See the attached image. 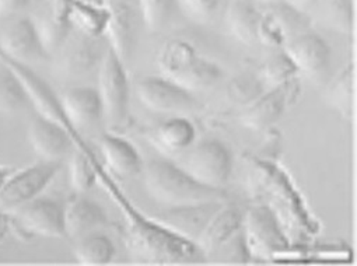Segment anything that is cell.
I'll return each instance as SVG.
<instances>
[{"label": "cell", "instance_id": "cell-1", "mask_svg": "<svg viewBox=\"0 0 357 266\" xmlns=\"http://www.w3.org/2000/svg\"><path fill=\"white\" fill-rule=\"evenodd\" d=\"M98 179L102 181L123 214L126 223L125 244L135 262L147 265H190L205 259L204 252L195 242L174 234L151 216H146L135 209L111 178L100 172V165Z\"/></svg>", "mask_w": 357, "mask_h": 266}, {"label": "cell", "instance_id": "cell-2", "mask_svg": "<svg viewBox=\"0 0 357 266\" xmlns=\"http://www.w3.org/2000/svg\"><path fill=\"white\" fill-rule=\"evenodd\" d=\"M142 171L147 193L164 207L226 200L225 189L197 182L174 161L151 160Z\"/></svg>", "mask_w": 357, "mask_h": 266}, {"label": "cell", "instance_id": "cell-3", "mask_svg": "<svg viewBox=\"0 0 357 266\" xmlns=\"http://www.w3.org/2000/svg\"><path fill=\"white\" fill-rule=\"evenodd\" d=\"M161 76L175 82L188 91H205L215 87L223 76L222 68L198 54L184 38H171L157 54Z\"/></svg>", "mask_w": 357, "mask_h": 266}, {"label": "cell", "instance_id": "cell-4", "mask_svg": "<svg viewBox=\"0 0 357 266\" xmlns=\"http://www.w3.org/2000/svg\"><path fill=\"white\" fill-rule=\"evenodd\" d=\"M174 163L197 182L219 189H223L233 171V156L229 147L215 139L190 146L175 156Z\"/></svg>", "mask_w": 357, "mask_h": 266}, {"label": "cell", "instance_id": "cell-5", "mask_svg": "<svg viewBox=\"0 0 357 266\" xmlns=\"http://www.w3.org/2000/svg\"><path fill=\"white\" fill-rule=\"evenodd\" d=\"M102 119L112 131L121 129L129 114V82L125 64L108 47L98 66V89Z\"/></svg>", "mask_w": 357, "mask_h": 266}, {"label": "cell", "instance_id": "cell-6", "mask_svg": "<svg viewBox=\"0 0 357 266\" xmlns=\"http://www.w3.org/2000/svg\"><path fill=\"white\" fill-rule=\"evenodd\" d=\"M9 217L10 230L23 239L34 237L66 238L63 205L55 199L37 196L9 210Z\"/></svg>", "mask_w": 357, "mask_h": 266}, {"label": "cell", "instance_id": "cell-7", "mask_svg": "<svg viewBox=\"0 0 357 266\" xmlns=\"http://www.w3.org/2000/svg\"><path fill=\"white\" fill-rule=\"evenodd\" d=\"M241 231L251 258L273 259L289 246L278 217L265 205L252 206L243 214Z\"/></svg>", "mask_w": 357, "mask_h": 266}, {"label": "cell", "instance_id": "cell-8", "mask_svg": "<svg viewBox=\"0 0 357 266\" xmlns=\"http://www.w3.org/2000/svg\"><path fill=\"white\" fill-rule=\"evenodd\" d=\"M61 171V163L41 160L15 174H10L0 189V209L9 212L37 196L50 186Z\"/></svg>", "mask_w": 357, "mask_h": 266}, {"label": "cell", "instance_id": "cell-9", "mask_svg": "<svg viewBox=\"0 0 357 266\" xmlns=\"http://www.w3.org/2000/svg\"><path fill=\"white\" fill-rule=\"evenodd\" d=\"M108 12L105 37L109 48L126 64L137 47L140 10L137 0H104Z\"/></svg>", "mask_w": 357, "mask_h": 266}, {"label": "cell", "instance_id": "cell-10", "mask_svg": "<svg viewBox=\"0 0 357 266\" xmlns=\"http://www.w3.org/2000/svg\"><path fill=\"white\" fill-rule=\"evenodd\" d=\"M310 30V17L286 2L265 5L258 24V43L283 50L293 38Z\"/></svg>", "mask_w": 357, "mask_h": 266}, {"label": "cell", "instance_id": "cell-11", "mask_svg": "<svg viewBox=\"0 0 357 266\" xmlns=\"http://www.w3.org/2000/svg\"><path fill=\"white\" fill-rule=\"evenodd\" d=\"M136 93L140 103L158 114L184 115L197 108L192 93L164 76H147L137 82Z\"/></svg>", "mask_w": 357, "mask_h": 266}, {"label": "cell", "instance_id": "cell-12", "mask_svg": "<svg viewBox=\"0 0 357 266\" xmlns=\"http://www.w3.org/2000/svg\"><path fill=\"white\" fill-rule=\"evenodd\" d=\"M283 51L291 59L297 73L314 84L325 80L331 68V50L318 34L307 30L293 38Z\"/></svg>", "mask_w": 357, "mask_h": 266}, {"label": "cell", "instance_id": "cell-13", "mask_svg": "<svg viewBox=\"0 0 357 266\" xmlns=\"http://www.w3.org/2000/svg\"><path fill=\"white\" fill-rule=\"evenodd\" d=\"M0 62L8 65L22 80L26 93L29 96L30 104H33L36 107V110L38 111V115L45 117L48 119H52L58 124H61L62 126H65L66 129H69L75 136H77L79 133L70 126L61 98L54 93V90L30 68V65L26 64H20L16 62L13 59H10L9 57L3 55L0 52ZM77 139V138H76ZM79 140V139H77Z\"/></svg>", "mask_w": 357, "mask_h": 266}, {"label": "cell", "instance_id": "cell-14", "mask_svg": "<svg viewBox=\"0 0 357 266\" xmlns=\"http://www.w3.org/2000/svg\"><path fill=\"white\" fill-rule=\"evenodd\" d=\"M298 94L300 83L297 77L282 86L271 87L269 91L262 93L254 103L245 107L241 117L243 125L252 131L268 129L283 117L287 107L297 100Z\"/></svg>", "mask_w": 357, "mask_h": 266}, {"label": "cell", "instance_id": "cell-15", "mask_svg": "<svg viewBox=\"0 0 357 266\" xmlns=\"http://www.w3.org/2000/svg\"><path fill=\"white\" fill-rule=\"evenodd\" d=\"M0 52L26 65L41 62L48 57L36 23L29 17H15L0 29Z\"/></svg>", "mask_w": 357, "mask_h": 266}, {"label": "cell", "instance_id": "cell-16", "mask_svg": "<svg viewBox=\"0 0 357 266\" xmlns=\"http://www.w3.org/2000/svg\"><path fill=\"white\" fill-rule=\"evenodd\" d=\"M223 203L225 202H205L164 207V210L151 217L174 234L197 242L211 217Z\"/></svg>", "mask_w": 357, "mask_h": 266}, {"label": "cell", "instance_id": "cell-17", "mask_svg": "<svg viewBox=\"0 0 357 266\" xmlns=\"http://www.w3.org/2000/svg\"><path fill=\"white\" fill-rule=\"evenodd\" d=\"M108 47L104 48L102 37H93L72 30L59 48L61 68L69 76H83L100 66Z\"/></svg>", "mask_w": 357, "mask_h": 266}, {"label": "cell", "instance_id": "cell-18", "mask_svg": "<svg viewBox=\"0 0 357 266\" xmlns=\"http://www.w3.org/2000/svg\"><path fill=\"white\" fill-rule=\"evenodd\" d=\"M29 140L33 150L43 160L58 161L66 156L75 143L76 136L61 124L37 115L29 125Z\"/></svg>", "mask_w": 357, "mask_h": 266}, {"label": "cell", "instance_id": "cell-19", "mask_svg": "<svg viewBox=\"0 0 357 266\" xmlns=\"http://www.w3.org/2000/svg\"><path fill=\"white\" fill-rule=\"evenodd\" d=\"M63 221L66 238L79 239L104 228L108 216L98 202L76 193L63 205Z\"/></svg>", "mask_w": 357, "mask_h": 266}, {"label": "cell", "instance_id": "cell-20", "mask_svg": "<svg viewBox=\"0 0 357 266\" xmlns=\"http://www.w3.org/2000/svg\"><path fill=\"white\" fill-rule=\"evenodd\" d=\"M65 115L70 126L79 133L97 125L102 119V107L97 89L72 87L61 97Z\"/></svg>", "mask_w": 357, "mask_h": 266}, {"label": "cell", "instance_id": "cell-21", "mask_svg": "<svg viewBox=\"0 0 357 266\" xmlns=\"http://www.w3.org/2000/svg\"><path fill=\"white\" fill-rule=\"evenodd\" d=\"M243 226V213L231 205L223 203L208 221L197 245L205 256L215 255Z\"/></svg>", "mask_w": 357, "mask_h": 266}, {"label": "cell", "instance_id": "cell-22", "mask_svg": "<svg viewBox=\"0 0 357 266\" xmlns=\"http://www.w3.org/2000/svg\"><path fill=\"white\" fill-rule=\"evenodd\" d=\"M197 129L184 115H175L161 122L151 132L153 145L165 154L176 156L194 145Z\"/></svg>", "mask_w": 357, "mask_h": 266}, {"label": "cell", "instance_id": "cell-23", "mask_svg": "<svg viewBox=\"0 0 357 266\" xmlns=\"http://www.w3.org/2000/svg\"><path fill=\"white\" fill-rule=\"evenodd\" d=\"M101 153L107 167L121 178L133 177L143 170L137 150L126 139L116 135H104L101 139Z\"/></svg>", "mask_w": 357, "mask_h": 266}, {"label": "cell", "instance_id": "cell-24", "mask_svg": "<svg viewBox=\"0 0 357 266\" xmlns=\"http://www.w3.org/2000/svg\"><path fill=\"white\" fill-rule=\"evenodd\" d=\"M261 10L250 0H231L227 12L226 23L233 37L244 45L258 44V24Z\"/></svg>", "mask_w": 357, "mask_h": 266}, {"label": "cell", "instance_id": "cell-25", "mask_svg": "<svg viewBox=\"0 0 357 266\" xmlns=\"http://www.w3.org/2000/svg\"><path fill=\"white\" fill-rule=\"evenodd\" d=\"M66 20L72 30L93 37H104L108 23L105 6H97L82 0H66Z\"/></svg>", "mask_w": 357, "mask_h": 266}, {"label": "cell", "instance_id": "cell-26", "mask_svg": "<svg viewBox=\"0 0 357 266\" xmlns=\"http://www.w3.org/2000/svg\"><path fill=\"white\" fill-rule=\"evenodd\" d=\"M310 13H317L318 22L340 34H350L354 12L350 0H319Z\"/></svg>", "mask_w": 357, "mask_h": 266}, {"label": "cell", "instance_id": "cell-27", "mask_svg": "<svg viewBox=\"0 0 357 266\" xmlns=\"http://www.w3.org/2000/svg\"><path fill=\"white\" fill-rule=\"evenodd\" d=\"M75 255L80 265L102 266L114 259L115 245L109 237L96 231L79 238Z\"/></svg>", "mask_w": 357, "mask_h": 266}, {"label": "cell", "instance_id": "cell-28", "mask_svg": "<svg viewBox=\"0 0 357 266\" xmlns=\"http://www.w3.org/2000/svg\"><path fill=\"white\" fill-rule=\"evenodd\" d=\"M29 104V96L19 76L0 62V112L16 114Z\"/></svg>", "mask_w": 357, "mask_h": 266}, {"label": "cell", "instance_id": "cell-29", "mask_svg": "<svg viewBox=\"0 0 357 266\" xmlns=\"http://www.w3.org/2000/svg\"><path fill=\"white\" fill-rule=\"evenodd\" d=\"M69 182L77 193H84L98 181V164L86 149L76 150L69 163Z\"/></svg>", "mask_w": 357, "mask_h": 266}, {"label": "cell", "instance_id": "cell-30", "mask_svg": "<svg viewBox=\"0 0 357 266\" xmlns=\"http://www.w3.org/2000/svg\"><path fill=\"white\" fill-rule=\"evenodd\" d=\"M354 97V65H347L332 82L326 91V101L343 115H350Z\"/></svg>", "mask_w": 357, "mask_h": 266}, {"label": "cell", "instance_id": "cell-31", "mask_svg": "<svg viewBox=\"0 0 357 266\" xmlns=\"http://www.w3.org/2000/svg\"><path fill=\"white\" fill-rule=\"evenodd\" d=\"M36 27L41 44L48 55L58 51L72 33L70 24L66 20L55 16L51 10L36 23Z\"/></svg>", "mask_w": 357, "mask_h": 266}, {"label": "cell", "instance_id": "cell-32", "mask_svg": "<svg viewBox=\"0 0 357 266\" xmlns=\"http://www.w3.org/2000/svg\"><path fill=\"white\" fill-rule=\"evenodd\" d=\"M297 69L291 59L282 50L271 55L262 65L259 72V79L264 84L269 87L282 86L297 76Z\"/></svg>", "mask_w": 357, "mask_h": 266}, {"label": "cell", "instance_id": "cell-33", "mask_svg": "<svg viewBox=\"0 0 357 266\" xmlns=\"http://www.w3.org/2000/svg\"><path fill=\"white\" fill-rule=\"evenodd\" d=\"M144 27L153 33L164 30L176 8L175 0H137Z\"/></svg>", "mask_w": 357, "mask_h": 266}, {"label": "cell", "instance_id": "cell-34", "mask_svg": "<svg viewBox=\"0 0 357 266\" xmlns=\"http://www.w3.org/2000/svg\"><path fill=\"white\" fill-rule=\"evenodd\" d=\"M264 90V83L254 75H240L230 80L227 96L233 104L248 107L254 103Z\"/></svg>", "mask_w": 357, "mask_h": 266}, {"label": "cell", "instance_id": "cell-35", "mask_svg": "<svg viewBox=\"0 0 357 266\" xmlns=\"http://www.w3.org/2000/svg\"><path fill=\"white\" fill-rule=\"evenodd\" d=\"M184 15L197 24L209 23L220 5V0H175Z\"/></svg>", "mask_w": 357, "mask_h": 266}, {"label": "cell", "instance_id": "cell-36", "mask_svg": "<svg viewBox=\"0 0 357 266\" xmlns=\"http://www.w3.org/2000/svg\"><path fill=\"white\" fill-rule=\"evenodd\" d=\"M215 255L222 256L229 263H245L251 259L243 231L240 230L236 235H233Z\"/></svg>", "mask_w": 357, "mask_h": 266}, {"label": "cell", "instance_id": "cell-37", "mask_svg": "<svg viewBox=\"0 0 357 266\" xmlns=\"http://www.w3.org/2000/svg\"><path fill=\"white\" fill-rule=\"evenodd\" d=\"M30 0H0V17H13L23 12Z\"/></svg>", "mask_w": 357, "mask_h": 266}, {"label": "cell", "instance_id": "cell-38", "mask_svg": "<svg viewBox=\"0 0 357 266\" xmlns=\"http://www.w3.org/2000/svg\"><path fill=\"white\" fill-rule=\"evenodd\" d=\"M284 2L287 5H290L291 8L297 9L298 12L308 15L314 9V6L319 2V0H284Z\"/></svg>", "mask_w": 357, "mask_h": 266}, {"label": "cell", "instance_id": "cell-39", "mask_svg": "<svg viewBox=\"0 0 357 266\" xmlns=\"http://www.w3.org/2000/svg\"><path fill=\"white\" fill-rule=\"evenodd\" d=\"M10 231V217L9 213L0 209V242H2Z\"/></svg>", "mask_w": 357, "mask_h": 266}, {"label": "cell", "instance_id": "cell-40", "mask_svg": "<svg viewBox=\"0 0 357 266\" xmlns=\"http://www.w3.org/2000/svg\"><path fill=\"white\" fill-rule=\"evenodd\" d=\"M10 171H9V168H6V167H3V165H0V189L3 188V185H5V182L8 181V178L10 177Z\"/></svg>", "mask_w": 357, "mask_h": 266}, {"label": "cell", "instance_id": "cell-41", "mask_svg": "<svg viewBox=\"0 0 357 266\" xmlns=\"http://www.w3.org/2000/svg\"><path fill=\"white\" fill-rule=\"evenodd\" d=\"M82 2L97 5V6H104V0H82Z\"/></svg>", "mask_w": 357, "mask_h": 266}, {"label": "cell", "instance_id": "cell-42", "mask_svg": "<svg viewBox=\"0 0 357 266\" xmlns=\"http://www.w3.org/2000/svg\"><path fill=\"white\" fill-rule=\"evenodd\" d=\"M262 5H273V3H279V2H284V0H259Z\"/></svg>", "mask_w": 357, "mask_h": 266}]
</instances>
